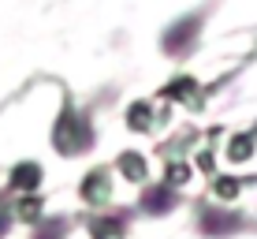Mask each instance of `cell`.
Masks as SVG:
<instances>
[{
    "instance_id": "6da1fadb",
    "label": "cell",
    "mask_w": 257,
    "mask_h": 239,
    "mask_svg": "<svg viewBox=\"0 0 257 239\" xmlns=\"http://www.w3.org/2000/svg\"><path fill=\"white\" fill-rule=\"evenodd\" d=\"M93 142H97V135H93L90 112H78L71 94H64V109H60L56 123H52V146H56V153L78 157V153H90Z\"/></svg>"
},
{
    "instance_id": "7a4b0ae2",
    "label": "cell",
    "mask_w": 257,
    "mask_h": 239,
    "mask_svg": "<svg viewBox=\"0 0 257 239\" xmlns=\"http://www.w3.org/2000/svg\"><path fill=\"white\" fill-rule=\"evenodd\" d=\"M201 26H205V15L201 12H190V15H183V19H175L161 34V49L175 60L190 56V52L198 49V41H201Z\"/></svg>"
},
{
    "instance_id": "3957f363",
    "label": "cell",
    "mask_w": 257,
    "mask_h": 239,
    "mask_svg": "<svg viewBox=\"0 0 257 239\" xmlns=\"http://www.w3.org/2000/svg\"><path fill=\"white\" fill-rule=\"evenodd\" d=\"M198 228L201 235L209 239H224L242 228V220H238V213H231V209H216V206H201V217H198Z\"/></svg>"
},
{
    "instance_id": "277c9868",
    "label": "cell",
    "mask_w": 257,
    "mask_h": 239,
    "mask_svg": "<svg viewBox=\"0 0 257 239\" xmlns=\"http://www.w3.org/2000/svg\"><path fill=\"white\" fill-rule=\"evenodd\" d=\"M179 206V194L172 191V183H157V187H146L142 191V209L149 217H164L168 209Z\"/></svg>"
},
{
    "instance_id": "5b68a950",
    "label": "cell",
    "mask_w": 257,
    "mask_h": 239,
    "mask_svg": "<svg viewBox=\"0 0 257 239\" xmlns=\"http://www.w3.org/2000/svg\"><path fill=\"white\" fill-rule=\"evenodd\" d=\"M108 168H97V172H90L82 180V187H78V194H82V202H90V206H104L108 202V187H112V180H108Z\"/></svg>"
},
{
    "instance_id": "8992f818",
    "label": "cell",
    "mask_w": 257,
    "mask_h": 239,
    "mask_svg": "<svg viewBox=\"0 0 257 239\" xmlns=\"http://www.w3.org/2000/svg\"><path fill=\"white\" fill-rule=\"evenodd\" d=\"M41 165L38 161H23V165H15L12 168V180H8V191H23V194H34L41 187Z\"/></svg>"
},
{
    "instance_id": "52a82bcc",
    "label": "cell",
    "mask_w": 257,
    "mask_h": 239,
    "mask_svg": "<svg viewBox=\"0 0 257 239\" xmlns=\"http://www.w3.org/2000/svg\"><path fill=\"white\" fill-rule=\"evenodd\" d=\"M161 97H168V101H187L190 109H198L201 105V86L194 83L190 75H179V78H172V83L161 90Z\"/></svg>"
},
{
    "instance_id": "ba28073f",
    "label": "cell",
    "mask_w": 257,
    "mask_h": 239,
    "mask_svg": "<svg viewBox=\"0 0 257 239\" xmlns=\"http://www.w3.org/2000/svg\"><path fill=\"white\" fill-rule=\"evenodd\" d=\"M123 228H127V217L123 213H104V217H93L90 220V235L93 239H123Z\"/></svg>"
},
{
    "instance_id": "9c48e42d",
    "label": "cell",
    "mask_w": 257,
    "mask_h": 239,
    "mask_svg": "<svg viewBox=\"0 0 257 239\" xmlns=\"http://www.w3.org/2000/svg\"><path fill=\"white\" fill-rule=\"evenodd\" d=\"M67 228L71 224H67L64 217H41L30 239H67Z\"/></svg>"
},
{
    "instance_id": "30bf717a",
    "label": "cell",
    "mask_w": 257,
    "mask_h": 239,
    "mask_svg": "<svg viewBox=\"0 0 257 239\" xmlns=\"http://www.w3.org/2000/svg\"><path fill=\"white\" fill-rule=\"evenodd\" d=\"M116 172L123 176V180H131V183H142L146 180V161H142L138 153H123L116 161Z\"/></svg>"
},
{
    "instance_id": "8fae6325",
    "label": "cell",
    "mask_w": 257,
    "mask_h": 239,
    "mask_svg": "<svg viewBox=\"0 0 257 239\" xmlns=\"http://www.w3.org/2000/svg\"><path fill=\"white\" fill-rule=\"evenodd\" d=\"M127 127L131 131H149V127H153V109H149L146 101H135L127 109Z\"/></svg>"
},
{
    "instance_id": "7c38bea8",
    "label": "cell",
    "mask_w": 257,
    "mask_h": 239,
    "mask_svg": "<svg viewBox=\"0 0 257 239\" xmlns=\"http://www.w3.org/2000/svg\"><path fill=\"white\" fill-rule=\"evenodd\" d=\"M253 138H257V127L246 131V135H238V138H231V149H227V153H231L235 161H246V157L253 153Z\"/></svg>"
},
{
    "instance_id": "4fadbf2b",
    "label": "cell",
    "mask_w": 257,
    "mask_h": 239,
    "mask_svg": "<svg viewBox=\"0 0 257 239\" xmlns=\"http://www.w3.org/2000/svg\"><path fill=\"white\" fill-rule=\"evenodd\" d=\"M15 217H23V220H41V202L34 198V194H23L19 206H15Z\"/></svg>"
},
{
    "instance_id": "5bb4252c",
    "label": "cell",
    "mask_w": 257,
    "mask_h": 239,
    "mask_svg": "<svg viewBox=\"0 0 257 239\" xmlns=\"http://www.w3.org/2000/svg\"><path fill=\"white\" fill-rule=\"evenodd\" d=\"M12 220H15V213H12V206H8V194H0V239L8 235Z\"/></svg>"
},
{
    "instance_id": "9a60e30c",
    "label": "cell",
    "mask_w": 257,
    "mask_h": 239,
    "mask_svg": "<svg viewBox=\"0 0 257 239\" xmlns=\"http://www.w3.org/2000/svg\"><path fill=\"white\" fill-rule=\"evenodd\" d=\"M168 183H187V168H183V165L168 168Z\"/></svg>"
}]
</instances>
